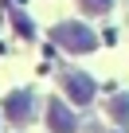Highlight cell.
Wrapping results in <instances>:
<instances>
[{
	"mask_svg": "<svg viewBox=\"0 0 129 133\" xmlns=\"http://www.w3.org/2000/svg\"><path fill=\"white\" fill-rule=\"evenodd\" d=\"M4 114L16 121V125H28L31 121V90H16L4 98Z\"/></svg>",
	"mask_w": 129,
	"mask_h": 133,
	"instance_id": "cell-4",
	"label": "cell"
},
{
	"mask_svg": "<svg viewBox=\"0 0 129 133\" xmlns=\"http://www.w3.org/2000/svg\"><path fill=\"white\" fill-rule=\"evenodd\" d=\"M110 117L117 125H129V94H113L110 98Z\"/></svg>",
	"mask_w": 129,
	"mask_h": 133,
	"instance_id": "cell-5",
	"label": "cell"
},
{
	"mask_svg": "<svg viewBox=\"0 0 129 133\" xmlns=\"http://www.w3.org/2000/svg\"><path fill=\"white\" fill-rule=\"evenodd\" d=\"M51 39L55 43H63L67 51H94V31L90 28H82V24H59V28H51Z\"/></svg>",
	"mask_w": 129,
	"mask_h": 133,
	"instance_id": "cell-1",
	"label": "cell"
},
{
	"mask_svg": "<svg viewBox=\"0 0 129 133\" xmlns=\"http://www.w3.org/2000/svg\"><path fill=\"white\" fill-rule=\"evenodd\" d=\"M78 4H82L86 12H110V4H113V0H78Z\"/></svg>",
	"mask_w": 129,
	"mask_h": 133,
	"instance_id": "cell-6",
	"label": "cell"
},
{
	"mask_svg": "<svg viewBox=\"0 0 129 133\" xmlns=\"http://www.w3.org/2000/svg\"><path fill=\"white\" fill-rule=\"evenodd\" d=\"M74 125H78V121H74V114L63 106L59 98H51V102H47V129H51V133H74Z\"/></svg>",
	"mask_w": 129,
	"mask_h": 133,
	"instance_id": "cell-3",
	"label": "cell"
},
{
	"mask_svg": "<svg viewBox=\"0 0 129 133\" xmlns=\"http://www.w3.org/2000/svg\"><path fill=\"white\" fill-rule=\"evenodd\" d=\"M63 90H67V98L78 102V106H90V98H94V82H90V75H78V71L63 75Z\"/></svg>",
	"mask_w": 129,
	"mask_h": 133,
	"instance_id": "cell-2",
	"label": "cell"
},
{
	"mask_svg": "<svg viewBox=\"0 0 129 133\" xmlns=\"http://www.w3.org/2000/svg\"><path fill=\"white\" fill-rule=\"evenodd\" d=\"M16 28H20V35H24V39H31V24H28V20H24V16H20V20H16Z\"/></svg>",
	"mask_w": 129,
	"mask_h": 133,
	"instance_id": "cell-7",
	"label": "cell"
}]
</instances>
